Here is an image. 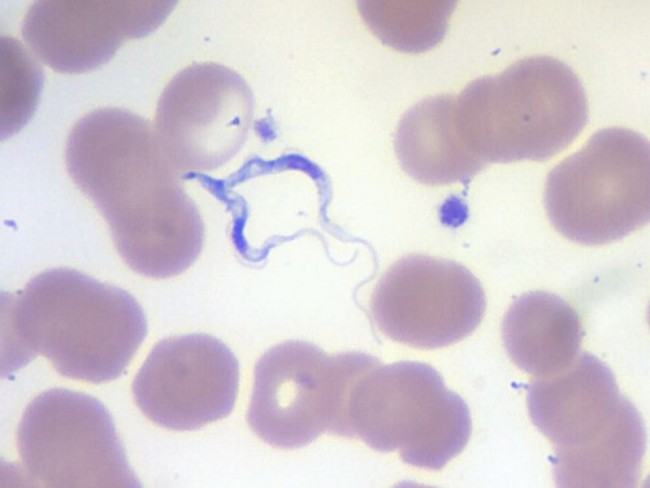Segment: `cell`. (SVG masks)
<instances>
[{
  "label": "cell",
  "mask_w": 650,
  "mask_h": 488,
  "mask_svg": "<svg viewBox=\"0 0 650 488\" xmlns=\"http://www.w3.org/2000/svg\"><path fill=\"white\" fill-rule=\"evenodd\" d=\"M65 165L134 272L165 279L196 261L202 217L148 120L116 107L90 112L69 132Z\"/></svg>",
  "instance_id": "cell-1"
},
{
  "label": "cell",
  "mask_w": 650,
  "mask_h": 488,
  "mask_svg": "<svg viewBox=\"0 0 650 488\" xmlns=\"http://www.w3.org/2000/svg\"><path fill=\"white\" fill-rule=\"evenodd\" d=\"M2 302L14 369L42 355L64 377L109 382L124 374L147 335L130 293L71 268L45 270Z\"/></svg>",
  "instance_id": "cell-2"
},
{
  "label": "cell",
  "mask_w": 650,
  "mask_h": 488,
  "mask_svg": "<svg viewBox=\"0 0 650 488\" xmlns=\"http://www.w3.org/2000/svg\"><path fill=\"white\" fill-rule=\"evenodd\" d=\"M454 116L462 143L486 166L553 157L583 130L588 106L570 67L533 56L469 83L455 97Z\"/></svg>",
  "instance_id": "cell-3"
},
{
  "label": "cell",
  "mask_w": 650,
  "mask_h": 488,
  "mask_svg": "<svg viewBox=\"0 0 650 488\" xmlns=\"http://www.w3.org/2000/svg\"><path fill=\"white\" fill-rule=\"evenodd\" d=\"M471 431L466 402L433 367L414 361L382 365L369 355L348 385L338 436L380 452L397 450L409 465L440 470L462 452Z\"/></svg>",
  "instance_id": "cell-4"
},
{
  "label": "cell",
  "mask_w": 650,
  "mask_h": 488,
  "mask_svg": "<svg viewBox=\"0 0 650 488\" xmlns=\"http://www.w3.org/2000/svg\"><path fill=\"white\" fill-rule=\"evenodd\" d=\"M544 204L553 227L584 245L618 241L650 217V145L620 127L593 134L548 174Z\"/></svg>",
  "instance_id": "cell-5"
},
{
  "label": "cell",
  "mask_w": 650,
  "mask_h": 488,
  "mask_svg": "<svg viewBox=\"0 0 650 488\" xmlns=\"http://www.w3.org/2000/svg\"><path fill=\"white\" fill-rule=\"evenodd\" d=\"M17 450L33 486H141L109 411L85 393L52 388L36 396L18 425Z\"/></svg>",
  "instance_id": "cell-6"
},
{
  "label": "cell",
  "mask_w": 650,
  "mask_h": 488,
  "mask_svg": "<svg viewBox=\"0 0 650 488\" xmlns=\"http://www.w3.org/2000/svg\"><path fill=\"white\" fill-rule=\"evenodd\" d=\"M365 353L328 355L305 341H286L257 361L248 423L267 444L306 446L320 434L337 435L346 391Z\"/></svg>",
  "instance_id": "cell-7"
},
{
  "label": "cell",
  "mask_w": 650,
  "mask_h": 488,
  "mask_svg": "<svg viewBox=\"0 0 650 488\" xmlns=\"http://www.w3.org/2000/svg\"><path fill=\"white\" fill-rule=\"evenodd\" d=\"M253 112V93L240 74L218 63H193L163 90L153 128L182 176L230 161L246 141Z\"/></svg>",
  "instance_id": "cell-8"
},
{
  "label": "cell",
  "mask_w": 650,
  "mask_h": 488,
  "mask_svg": "<svg viewBox=\"0 0 650 488\" xmlns=\"http://www.w3.org/2000/svg\"><path fill=\"white\" fill-rule=\"evenodd\" d=\"M484 290L463 265L406 255L382 275L370 301L372 319L389 339L420 349L457 343L480 324Z\"/></svg>",
  "instance_id": "cell-9"
},
{
  "label": "cell",
  "mask_w": 650,
  "mask_h": 488,
  "mask_svg": "<svg viewBox=\"0 0 650 488\" xmlns=\"http://www.w3.org/2000/svg\"><path fill=\"white\" fill-rule=\"evenodd\" d=\"M238 383L239 364L229 347L192 333L159 341L136 374L132 393L156 425L191 431L231 413Z\"/></svg>",
  "instance_id": "cell-10"
},
{
  "label": "cell",
  "mask_w": 650,
  "mask_h": 488,
  "mask_svg": "<svg viewBox=\"0 0 650 488\" xmlns=\"http://www.w3.org/2000/svg\"><path fill=\"white\" fill-rule=\"evenodd\" d=\"M177 1L39 0L21 26L33 54L56 72L80 74L109 62L123 41L146 37Z\"/></svg>",
  "instance_id": "cell-11"
},
{
  "label": "cell",
  "mask_w": 650,
  "mask_h": 488,
  "mask_svg": "<svg viewBox=\"0 0 650 488\" xmlns=\"http://www.w3.org/2000/svg\"><path fill=\"white\" fill-rule=\"evenodd\" d=\"M631 404L609 367L587 352L562 372L533 379L527 388L529 416L552 442L553 454L596 443Z\"/></svg>",
  "instance_id": "cell-12"
},
{
  "label": "cell",
  "mask_w": 650,
  "mask_h": 488,
  "mask_svg": "<svg viewBox=\"0 0 650 488\" xmlns=\"http://www.w3.org/2000/svg\"><path fill=\"white\" fill-rule=\"evenodd\" d=\"M582 338L583 329L575 309L545 291L516 298L502 322L503 344L510 359L536 378L568 368L580 354Z\"/></svg>",
  "instance_id": "cell-13"
},
{
  "label": "cell",
  "mask_w": 650,
  "mask_h": 488,
  "mask_svg": "<svg viewBox=\"0 0 650 488\" xmlns=\"http://www.w3.org/2000/svg\"><path fill=\"white\" fill-rule=\"evenodd\" d=\"M455 96L429 97L401 118L395 151L403 170L426 185L465 183L485 165L462 143L455 125Z\"/></svg>",
  "instance_id": "cell-14"
},
{
  "label": "cell",
  "mask_w": 650,
  "mask_h": 488,
  "mask_svg": "<svg viewBox=\"0 0 650 488\" xmlns=\"http://www.w3.org/2000/svg\"><path fill=\"white\" fill-rule=\"evenodd\" d=\"M646 434L634 406L601 440L586 448L553 454L555 483L564 488H631L641 472Z\"/></svg>",
  "instance_id": "cell-15"
},
{
  "label": "cell",
  "mask_w": 650,
  "mask_h": 488,
  "mask_svg": "<svg viewBox=\"0 0 650 488\" xmlns=\"http://www.w3.org/2000/svg\"><path fill=\"white\" fill-rule=\"evenodd\" d=\"M455 6L456 1L434 0L358 2L364 22L382 43L407 53L424 52L438 44Z\"/></svg>",
  "instance_id": "cell-16"
},
{
  "label": "cell",
  "mask_w": 650,
  "mask_h": 488,
  "mask_svg": "<svg viewBox=\"0 0 650 488\" xmlns=\"http://www.w3.org/2000/svg\"><path fill=\"white\" fill-rule=\"evenodd\" d=\"M44 86L37 59L17 39L0 38V133L4 141L34 115Z\"/></svg>",
  "instance_id": "cell-17"
}]
</instances>
